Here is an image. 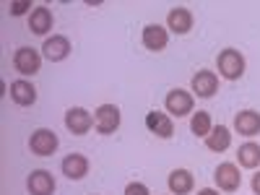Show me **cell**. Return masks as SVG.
Instances as JSON below:
<instances>
[{"label": "cell", "mask_w": 260, "mask_h": 195, "mask_svg": "<svg viewBox=\"0 0 260 195\" xmlns=\"http://www.w3.org/2000/svg\"><path fill=\"white\" fill-rule=\"evenodd\" d=\"M216 65H219V76L226 81H240L245 76V57L240 55V50H221L216 57Z\"/></svg>", "instance_id": "obj_1"}, {"label": "cell", "mask_w": 260, "mask_h": 195, "mask_svg": "<svg viewBox=\"0 0 260 195\" xmlns=\"http://www.w3.org/2000/svg\"><path fill=\"white\" fill-rule=\"evenodd\" d=\"M120 120H122V115H120L117 104H102L94 115V127L99 136H112L120 127Z\"/></svg>", "instance_id": "obj_2"}, {"label": "cell", "mask_w": 260, "mask_h": 195, "mask_svg": "<svg viewBox=\"0 0 260 195\" xmlns=\"http://www.w3.org/2000/svg\"><path fill=\"white\" fill-rule=\"evenodd\" d=\"M57 146H60V141L55 136V130H50V127L34 130L31 138H29V148H31V154H37V156H52L57 151Z\"/></svg>", "instance_id": "obj_3"}, {"label": "cell", "mask_w": 260, "mask_h": 195, "mask_svg": "<svg viewBox=\"0 0 260 195\" xmlns=\"http://www.w3.org/2000/svg\"><path fill=\"white\" fill-rule=\"evenodd\" d=\"M192 94L185 91V89H172L164 99V107H167V112L169 117H185L192 112Z\"/></svg>", "instance_id": "obj_4"}, {"label": "cell", "mask_w": 260, "mask_h": 195, "mask_svg": "<svg viewBox=\"0 0 260 195\" xmlns=\"http://www.w3.org/2000/svg\"><path fill=\"white\" fill-rule=\"evenodd\" d=\"M13 68L21 76H34L42 68V55L34 47H18L16 55H13Z\"/></svg>", "instance_id": "obj_5"}, {"label": "cell", "mask_w": 260, "mask_h": 195, "mask_svg": "<svg viewBox=\"0 0 260 195\" xmlns=\"http://www.w3.org/2000/svg\"><path fill=\"white\" fill-rule=\"evenodd\" d=\"M216 185H219V190L224 192H237L242 187V175H240V167H234V164H219V169H216V175H213Z\"/></svg>", "instance_id": "obj_6"}, {"label": "cell", "mask_w": 260, "mask_h": 195, "mask_svg": "<svg viewBox=\"0 0 260 195\" xmlns=\"http://www.w3.org/2000/svg\"><path fill=\"white\" fill-rule=\"evenodd\" d=\"M94 125V117L83 110V107H71L68 112H65V127L71 130L73 136H86Z\"/></svg>", "instance_id": "obj_7"}, {"label": "cell", "mask_w": 260, "mask_h": 195, "mask_svg": "<svg viewBox=\"0 0 260 195\" xmlns=\"http://www.w3.org/2000/svg\"><path fill=\"white\" fill-rule=\"evenodd\" d=\"M42 55H45L50 62H60L71 55V42L68 37H62V34H52L45 39V45H42Z\"/></svg>", "instance_id": "obj_8"}, {"label": "cell", "mask_w": 260, "mask_h": 195, "mask_svg": "<svg viewBox=\"0 0 260 195\" xmlns=\"http://www.w3.org/2000/svg\"><path fill=\"white\" fill-rule=\"evenodd\" d=\"M216 91H219V76L213 71H198L192 76V94L201 99H211Z\"/></svg>", "instance_id": "obj_9"}, {"label": "cell", "mask_w": 260, "mask_h": 195, "mask_svg": "<svg viewBox=\"0 0 260 195\" xmlns=\"http://www.w3.org/2000/svg\"><path fill=\"white\" fill-rule=\"evenodd\" d=\"M29 195H52L55 192V177L47 169H34L26 180Z\"/></svg>", "instance_id": "obj_10"}, {"label": "cell", "mask_w": 260, "mask_h": 195, "mask_svg": "<svg viewBox=\"0 0 260 195\" xmlns=\"http://www.w3.org/2000/svg\"><path fill=\"white\" fill-rule=\"evenodd\" d=\"M234 130H237L240 136H245V138L257 136V133H260V112H255V110L237 112V117H234Z\"/></svg>", "instance_id": "obj_11"}, {"label": "cell", "mask_w": 260, "mask_h": 195, "mask_svg": "<svg viewBox=\"0 0 260 195\" xmlns=\"http://www.w3.org/2000/svg\"><path fill=\"white\" fill-rule=\"evenodd\" d=\"M146 127L154 136H159V138H172L175 136V122H172V117L164 115V112H148L146 115Z\"/></svg>", "instance_id": "obj_12"}, {"label": "cell", "mask_w": 260, "mask_h": 195, "mask_svg": "<svg viewBox=\"0 0 260 195\" xmlns=\"http://www.w3.org/2000/svg\"><path fill=\"white\" fill-rule=\"evenodd\" d=\"M62 175L68 180H83L89 175V159L83 154H68L62 159Z\"/></svg>", "instance_id": "obj_13"}, {"label": "cell", "mask_w": 260, "mask_h": 195, "mask_svg": "<svg viewBox=\"0 0 260 195\" xmlns=\"http://www.w3.org/2000/svg\"><path fill=\"white\" fill-rule=\"evenodd\" d=\"M167 42H169V31L159 24H148L143 29V47L151 50V52H159L167 47Z\"/></svg>", "instance_id": "obj_14"}, {"label": "cell", "mask_w": 260, "mask_h": 195, "mask_svg": "<svg viewBox=\"0 0 260 195\" xmlns=\"http://www.w3.org/2000/svg\"><path fill=\"white\" fill-rule=\"evenodd\" d=\"M11 99L18 104V107H31L37 102V89H34V83L31 81H24V78H18L11 83Z\"/></svg>", "instance_id": "obj_15"}, {"label": "cell", "mask_w": 260, "mask_h": 195, "mask_svg": "<svg viewBox=\"0 0 260 195\" xmlns=\"http://www.w3.org/2000/svg\"><path fill=\"white\" fill-rule=\"evenodd\" d=\"M167 26H169V31H175V34H187L192 29V13L187 8H182V6L172 8L167 13Z\"/></svg>", "instance_id": "obj_16"}, {"label": "cell", "mask_w": 260, "mask_h": 195, "mask_svg": "<svg viewBox=\"0 0 260 195\" xmlns=\"http://www.w3.org/2000/svg\"><path fill=\"white\" fill-rule=\"evenodd\" d=\"M29 29L34 34H47L52 29V11L47 6H37L31 13H29Z\"/></svg>", "instance_id": "obj_17"}, {"label": "cell", "mask_w": 260, "mask_h": 195, "mask_svg": "<svg viewBox=\"0 0 260 195\" xmlns=\"http://www.w3.org/2000/svg\"><path fill=\"white\" fill-rule=\"evenodd\" d=\"M206 146H208V151H216V154L226 151V148L232 146V130L224 127V125L211 127V133L206 136Z\"/></svg>", "instance_id": "obj_18"}, {"label": "cell", "mask_w": 260, "mask_h": 195, "mask_svg": "<svg viewBox=\"0 0 260 195\" xmlns=\"http://www.w3.org/2000/svg\"><path fill=\"white\" fill-rule=\"evenodd\" d=\"M192 187H195V180H192V175L187 169H175L169 175V190H172V195H187V192H192Z\"/></svg>", "instance_id": "obj_19"}, {"label": "cell", "mask_w": 260, "mask_h": 195, "mask_svg": "<svg viewBox=\"0 0 260 195\" xmlns=\"http://www.w3.org/2000/svg\"><path fill=\"white\" fill-rule=\"evenodd\" d=\"M237 159H240V167L245 169H257L260 167V146L247 141L240 146V151H237Z\"/></svg>", "instance_id": "obj_20"}, {"label": "cell", "mask_w": 260, "mask_h": 195, "mask_svg": "<svg viewBox=\"0 0 260 195\" xmlns=\"http://www.w3.org/2000/svg\"><path fill=\"white\" fill-rule=\"evenodd\" d=\"M211 127H213V125H211V115H208V112H201V110H198V112L192 115L190 130H192V133L198 136V138H206V136L211 133Z\"/></svg>", "instance_id": "obj_21"}, {"label": "cell", "mask_w": 260, "mask_h": 195, "mask_svg": "<svg viewBox=\"0 0 260 195\" xmlns=\"http://www.w3.org/2000/svg\"><path fill=\"white\" fill-rule=\"evenodd\" d=\"M29 8H31V0H13L8 6V13L11 16H24V13H29Z\"/></svg>", "instance_id": "obj_22"}, {"label": "cell", "mask_w": 260, "mask_h": 195, "mask_svg": "<svg viewBox=\"0 0 260 195\" xmlns=\"http://www.w3.org/2000/svg\"><path fill=\"white\" fill-rule=\"evenodd\" d=\"M125 195H151V192H148V187L143 182H130L125 187Z\"/></svg>", "instance_id": "obj_23"}, {"label": "cell", "mask_w": 260, "mask_h": 195, "mask_svg": "<svg viewBox=\"0 0 260 195\" xmlns=\"http://www.w3.org/2000/svg\"><path fill=\"white\" fill-rule=\"evenodd\" d=\"M252 192L260 195V172H257V175H252Z\"/></svg>", "instance_id": "obj_24"}, {"label": "cell", "mask_w": 260, "mask_h": 195, "mask_svg": "<svg viewBox=\"0 0 260 195\" xmlns=\"http://www.w3.org/2000/svg\"><path fill=\"white\" fill-rule=\"evenodd\" d=\"M198 195H219V190H213V187H203V190H198Z\"/></svg>", "instance_id": "obj_25"}]
</instances>
